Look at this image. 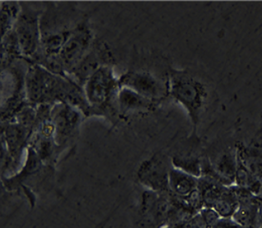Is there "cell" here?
Here are the masks:
<instances>
[{
  "label": "cell",
  "mask_w": 262,
  "mask_h": 228,
  "mask_svg": "<svg viewBox=\"0 0 262 228\" xmlns=\"http://www.w3.org/2000/svg\"><path fill=\"white\" fill-rule=\"evenodd\" d=\"M25 83L28 99L32 104H49L54 101L66 104L77 85L40 65H34L30 68Z\"/></svg>",
  "instance_id": "6da1fadb"
},
{
  "label": "cell",
  "mask_w": 262,
  "mask_h": 228,
  "mask_svg": "<svg viewBox=\"0 0 262 228\" xmlns=\"http://www.w3.org/2000/svg\"><path fill=\"white\" fill-rule=\"evenodd\" d=\"M169 94L186 110L195 134L208 97L205 84L185 71L172 70Z\"/></svg>",
  "instance_id": "7a4b0ae2"
},
{
  "label": "cell",
  "mask_w": 262,
  "mask_h": 228,
  "mask_svg": "<svg viewBox=\"0 0 262 228\" xmlns=\"http://www.w3.org/2000/svg\"><path fill=\"white\" fill-rule=\"evenodd\" d=\"M84 93L91 106L101 113L117 109V96L120 87L108 65L98 68L84 84Z\"/></svg>",
  "instance_id": "3957f363"
},
{
  "label": "cell",
  "mask_w": 262,
  "mask_h": 228,
  "mask_svg": "<svg viewBox=\"0 0 262 228\" xmlns=\"http://www.w3.org/2000/svg\"><path fill=\"white\" fill-rule=\"evenodd\" d=\"M171 167V161H169L165 155L155 154L140 164L137 178L149 191L161 193L169 192V175Z\"/></svg>",
  "instance_id": "277c9868"
},
{
  "label": "cell",
  "mask_w": 262,
  "mask_h": 228,
  "mask_svg": "<svg viewBox=\"0 0 262 228\" xmlns=\"http://www.w3.org/2000/svg\"><path fill=\"white\" fill-rule=\"evenodd\" d=\"M118 83L120 88H129L153 102L160 103L169 94V83L149 72H126Z\"/></svg>",
  "instance_id": "5b68a950"
},
{
  "label": "cell",
  "mask_w": 262,
  "mask_h": 228,
  "mask_svg": "<svg viewBox=\"0 0 262 228\" xmlns=\"http://www.w3.org/2000/svg\"><path fill=\"white\" fill-rule=\"evenodd\" d=\"M92 39L91 30L85 26H79L70 34L58 55L63 70L71 72L81 63L89 54Z\"/></svg>",
  "instance_id": "8992f818"
},
{
  "label": "cell",
  "mask_w": 262,
  "mask_h": 228,
  "mask_svg": "<svg viewBox=\"0 0 262 228\" xmlns=\"http://www.w3.org/2000/svg\"><path fill=\"white\" fill-rule=\"evenodd\" d=\"M14 33L21 54L26 57L36 55L40 44L38 14L27 12L18 16Z\"/></svg>",
  "instance_id": "52a82bcc"
},
{
  "label": "cell",
  "mask_w": 262,
  "mask_h": 228,
  "mask_svg": "<svg viewBox=\"0 0 262 228\" xmlns=\"http://www.w3.org/2000/svg\"><path fill=\"white\" fill-rule=\"evenodd\" d=\"M57 143L64 142L74 133L80 121L79 110L69 104L59 103L51 112Z\"/></svg>",
  "instance_id": "ba28073f"
},
{
  "label": "cell",
  "mask_w": 262,
  "mask_h": 228,
  "mask_svg": "<svg viewBox=\"0 0 262 228\" xmlns=\"http://www.w3.org/2000/svg\"><path fill=\"white\" fill-rule=\"evenodd\" d=\"M157 103L130 90L129 88H120L117 96V109L123 115L133 113H146L153 110Z\"/></svg>",
  "instance_id": "9c48e42d"
},
{
  "label": "cell",
  "mask_w": 262,
  "mask_h": 228,
  "mask_svg": "<svg viewBox=\"0 0 262 228\" xmlns=\"http://www.w3.org/2000/svg\"><path fill=\"white\" fill-rule=\"evenodd\" d=\"M199 179L172 167L169 175L170 193L178 198L186 201L198 189Z\"/></svg>",
  "instance_id": "30bf717a"
},
{
  "label": "cell",
  "mask_w": 262,
  "mask_h": 228,
  "mask_svg": "<svg viewBox=\"0 0 262 228\" xmlns=\"http://www.w3.org/2000/svg\"><path fill=\"white\" fill-rule=\"evenodd\" d=\"M239 206L237 197L233 191L231 186L227 187L226 192H224L222 197L213 206V209L224 218H232Z\"/></svg>",
  "instance_id": "8fae6325"
},
{
  "label": "cell",
  "mask_w": 262,
  "mask_h": 228,
  "mask_svg": "<svg viewBox=\"0 0 262 228\" xmlns=\"http://www.w3.org/2000/svg\"><path fill=\"white\" fill-rule=\"evenodd\" d=\"M172 167L192 175L197 179L201 176L202 160L195 156H174L171 159Z\"/></svg>",
  "instance_id": "7c38bea8"
},
{
  "label": "cell",
  "mask_w": 262,
  "mask_h": 228,
  "mask_svg": "<svg viewBox=\"0 0 262 228\" xmlns=\"http://www.w3.org/2000/svg\"><path fill=\"white\" fill-rule=\"evenodd\" d=\"M18 7L14 3H4L1 8V34L2 37L9 34L14 22L18 18Z\"/></svg>",
  "instance_id": "4fadbf2b"
},
{
  "label": "cell",
  "mask_w": 262,
  "mask_h": 228,
  "mask_svg": "<svg viewBox=\"0 0 262 228\" xmlns=\"http://www.w3.org/2000/svg\"><path fill=\"white\" fill-rule=\"evenodd\" d=\"M204 228H211L221 218L220 215L211 208H203L197 213Z\"/></svg>",
  "instance_id": "5bb4252c"
},
{
  "label": "cell",
  "mask_w": 262,
  "mask_h": 228,
  "mask_svg": "<svg viewBox=\"0 0 262 228\" xmlns=\"http://www.w3.org/2000/svg\"><path fill=\"white\" fill-rule=\"evenodd\" d=\"M236 226L238 224L232 218L221 217L211 228H235Z\"/></svg>",
  "instance_id": "9a60e30c"
},
{
  "label": "cell",
  "mask_w": 262,
  "mask_h": 228,
  "mask_svg": "<svg viewBox=\"0 0 262 228\" xmlns=\"http://www.w3.org/2000/svg\"><path fill=\"white\" fill-rule=\"evenodd\" d=\"M260 226H262V206H261V208H260Z\"/></svg>",
  "instance_id": "2e32d148"
},
{
  "label": "cell",
  "mask_w": 262,
  "mask_h": 228,
  "mask_svg": "<svg viewBox=\"0 0 262 228\" xmlns=\"http://www.w3.org/2000/svg\"><path fill=\"white\" fill-rule=\"evenodd\" d=\"M235 228H244V227H242V226H239V225H238V226H235Z\"/></svg>",
  "instance_id": "e0dca14e"
},
{
  "label": "cell",
  "mask_w": 262,
  "mask_h": 228,
  "mask_svg": "<svg viewBox=\"0 0 262 228\" xmlns=\"http://www.w3.org/2000/svg\"><path fill=\"white\" fill-rule=\"evenodd\" d=\"M259 228H262V226H260V227H259Z\"/></svg>",
  "instance_id": "ac0fdd59"
}]
</instances>
